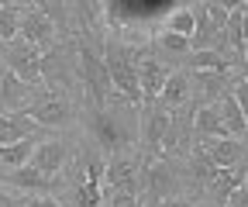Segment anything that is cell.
Returning a JSON list of instances; mask_svg holds the SVG:
<instances>
[{
  "instance_id": "7402d4cb",
  "label": "cell",
  "mask_w": 248,
  "mask_h": 207,
  "mask_svg": "<svg viewBox=\"0 0 248 207\" xmlns=\"http://www.w3.org/2000/svg\"><path fill=\"white\" fill-rule=\"evenodd\" d=\"M190 69L193 73H228L231 59H224L221 52H190Z\"/></svg>"
},
{
  "instance_id": "4316f807",
  "label": "cell",
  "mask_w": 248,
  "mask_h": 207,
  "mask_svg": "<svg viewBox=\"0 0 248 207\" xmlns=\"http://www.w3.org/2000/svg\"><path fill=\"white\" fill-rule=\"evenodd\" d=\"M110 207H141V200H138V193L114 190V193H110Z\"/></svg>"
},
{
  "instance_id": "6da1fadb",
  "label": "cell",
  "mask_w": 248,
  "mask_h": 207,
  "mask_svg": "<svg viewBox=\"0 0 248 207\" xmlns=\"http://www.w3.org/2000/svg\"><path fill=\"white\" fill-rule=\"evenodd\" d=\"M104 59V66H107V76H110V86L128 100V104H141V90H138V73H135V63H131V55L128 48H121V45H107V52L100 55Z\"/></svg>"
},
{
  "instance_id": "8fae6325",
  "label": "cell",
  "mask_w": 248,
  "mask_h": 207,
  "mask_svg": "<svg viewBox=\"0 0 248 207\" xmlns=\"http://www.w3.org/2000/svg\"><path fill=\"white\" fill-rule=\"evenodd\" d=\"M107 187L124 190V193H138V162L135 159H114L107 166Z\"/></svg>"
},
{
  "instance_id": "5bb4252c",
  "label": "cell",
  "mask_w": 248,
  "mask_h": 207,
  "mask_svg": "<svg viewBox=\"0 0 248 207\" xmlns=\"http://www.w3.org/2000/svg\"><path fill=\"white\" fill-rule=\"evenodd\" d=\"M104 162L100 159H90V169H86V180H79L76 183V190H79V204L83 207H97L100 204V197H104Z\"/></svg>"
},
{
  "instance_id": "d6986e66",
  "label": "cell",
  "mask_w": 248,
  "mask_h": 207,
  "mask_svg": "<svg viewBox=\"0 0 248 207\" xmlns=\"http://www.w3.org/2000/svg\"><path fill=\"white\" fill-rule=\"evenodd\" d=\"M217 111H221V125L228 128V135H231V138H238V135H245V131H248V117H245V111L234 104V97H231V94H224V100H221V107H217Z\"/></svg>"
},
{
  "instance_id": "83f0119b",
  "label": "cell",
  "mask_w": 248,
  "mask_h": 207,
  "mask_svg": "<svg viewBox=\"0 0 248 207\" xmlns=\"http://www.w3.org/2000/svg\"><path fill=\"white\" fill-rule=\"evenodd\" d=\"M152 207H193V204H190V200H172V197H169V200H155Z\"/></svg>"
},
{
  "instance_id": "f1b7e54d",
  "label": "cell",
  "mask_w": 248,
  "mask_h": 207,
  "mask_svg": "<svg viewBox=\"0 0 248 207\" xmlns=\"http://www.w3.org/2000/svg\"><path fill=\"white\" fill-rule=\"evenodd\" d=\"M31 207H62V204L52 200V197H38V200H31Z\"/></svg>"
},
{
  "instance_id": "3957f363",
  "label": "cell",
  "mask_w": 248,
  "mask_h": 207,
  "mask_svg": "<svg viewBox=\"0 0 248 207\" xmlns=\"http://www.w3.org/2000/svg\"><path fill=\"white\" fill-rule=\"evenodd\" d=\"M79 73H83V83H86V90L93 97V104L97 107H107V94H110V76H107V66H104V59L93 52L90 45L79 48Z\"/></svg>"
},
{
  "instance_id": "8992f818",
  "label": "cell",
  "mask_w": 248,
  "mask_h": 207,
  "mask_svg": "<svg viewBox=\"0 0 248 207\" xmlns=\"http://www.w3.org/2000/svg\"><path fill=\"white\" fill-rule=\"evenodd\" d=\"M238 187H245V166H241V162H238V166H228V169H214L210 183H207V190H210V197H214L217 207H224V200H228Z\"/></svg>"
},
{
  "instance_id": "f546056e",
  "label": "cell",
  "mask_w": 248,
  "mask_h": 207,
  "mask_svg": "<svg viewBox=\"0 0 248 207\" xmlns=\"http://www.w3.org/2000/svg\"><path fill=\"white\" fill-rule=\"evenodd\" d=\"M0 207H14V200H11V197H7L4 190H0Z\"/></svg>"
},
{
  "instance_id": "44dd1931",
  "label": "cell",
  "mask_w": 248,
  "mask_h": 207,
  "mask_svg": "<svg viewBox=\"0 0 248 207\" xmlns=\"http://www.w3.org/2000/svg\"><path fill=\"white\" fill-rule=\"evenodd\" d=\"M4 176H7V183L24 187V190H52V176H45V173H38V169H31V166L11 169V173H4Z\"/></svg>"
},
{
  "instance_id": "9c48e42d",
  "label": "cell",
  "mask_w": 248,
  "mask_h": 207,
  "mask_svg": "<svg viewBox=\"0 0 248 207\" xmlns=\"http://www.w3.org/2000/svg\"><path fill=\"white\" fill-rule=\"evenodd\" d=\"M62 162H66V145H62V142H42V145H35L28 166L45 173V176H55L62 169Z\"/></svg>"
},
{
  "instance_id": "2e32d148",
  "label": "cell",
  "mask_w": 248,
  "mask_h": 207,
  "mask_svg": "<svg viewBox=\"0 0 248 207\" xmlns=\"http://www.w3.org/2000/svg\"><path fill=\"white\" fill-rule=\"evenodd\" d=\"M159 100H162V107H183L190 100V80H186V73H169L166 76Z\"/></svg>"
},
{
  "instance_id": "277c9868",
  "label": "cell",
  "mask_w": 248,
  "mask_h": 207,
  "mask_svg": "<svg viewBox=\"0 0 248 207\" xmlns=\"http://www.w3.org/2000/svg\"><path fill=\"white\" fill-rule=\"evenodd\" d=\"M90 125H93V135H97V142L104 149H121V145H128V138H131L128 117H121L114 107H100Z\"/></svg>"
},
{
  "instance_id": "52a82bcc",
  "label": "cell",
  "mask_w": 248,
  "mask_h": 207,
  "mask_svg": "<svg viewBox=\"0 0 248 207\" xmlns=\"http://www.w3.org/2000/svg\"><path fill=\"white\" fill-rule=\"evenodd\" d=\"M17 35H24V42L28 45H45V42H52V35H55V24H52V17L38 7V11H28L24 14V21L17 24Z\"/></svg>"
},
{
  "instance_id": "ac0fdd59",
  "label": "cell",
  "mask_w": 248,
  "mask_h": 207,
  "mask_svg": "<svg viewBox=\"0 0 248 207\" xmlns=\"http://www.w3.org/2000/svg\"><path fill=\"white\" fill-rule=\"evenodd\" d=\"M35 138H24V142H14V145H0V166L4 169H21L31 162V152H35Z\"/></svg>"
},
{
  "instance_id": "603a6c76",
  "label": "cell",
  "mask_w": 248,
  "mask_h": 207,
  "mask_svg": "<svg viewBox=\"0 0 248 207\" xmlns=\"http://www.w3.org/2000/svg\"><path fill=\"white\" fill-rule=\"evenodd\" d=\"M17 24H21L17 4H0V45L14 42V35H17Z\"/></svg>"
},
{
  "instance_id": "30bf717a",
  "label": "cell",
  "mask_w": 248,
  "mask_h": 207,
  "mask_svg": "<svg viewBox=\"0 0 248 207\" xmlns=\"http://www.w3.org/2000/svg\"><path fill=\"white\" fill-rule=\"evenodd\" d=\"M138 90H141V100H159V94H162V83H166V73H162V66L155 63L152 55H145L141 63H138Z\"/></svg>"
},
{
  "instance_id": "484cf974",
  "label": "cell",
  "mask_w": 248,
  "mask_h": 207,
  "mask_svg": "<svg viewBox=\"0 0 248 207\" xmlns=\"http://www.w3.org/2000/svg\"><path fill=\"white\" fill-rule=\"evenodd\" d=\"M159 45H162L166 52H190V38H179V35H172V32L159 35Z\"/></svg>"
},
{
  "instance_id": "9a60e30c",
  "label": "cell",
  "mask_w": 248,
  "mask_h": 207,
  "mask_svg": "<svg viewBox=\"0 0 248 207\" xmlns=\"http://www.w3.org/2000/svg\"><path fill=\"white\" fill-rule=\"evenodd\" d=\"M245 21H248V4H231L228 11V21H224V42L234 48V52H245Z\"/></svg>"
},
{
  "instance_id": "7a4b0ae2",
  "label": "cell",
  "mask_w": 248,
  "mask_h": 207,
  "mask_svg": "<svg viewBox=\"0 0 248 207\" xmlns=\"http://www.w3.org/2000/svg\"><path fill=\"white\" fill-rule=\"evenodd\" d=\"M4 63L11 66V76L21 80L24 86L42 80V52H38L35 45H28L24 38L7 42V48H4Z\"/></svg>"
},
{
  "instance_id": "4fadbf2b",
  "label": "cell",
  "mask_w": 248,
  "mask_h": 207,
  "mask_svg": "<svg viewBox=\"0 0 248 207\" xmlns=\"http://www.w3.org/2000/svg\"><path fill=\"white\" fill-rule=\"evenodd\" d=\"M172 138V114L162 111V107H152L145 114V142L152 145V149H159L162 142Z\"/></svg>"
},
{
  "instance_id": "7c38bea8",
  "label": "cell",
  "mask_w": 248,
  "mask_h": 207,
  "mask_svg": "<svg viewBox=\"0 0 248 207\" xmlns=\"http://www.w3.org/2000/svg\"><path fill=\"white\" fill-rule=\"evenodd\" d=\"M24 114L35 125H66L69 121V104L62 97H48V100H42L35 107H24Z\"/></svg>"
},
{
  "instance_id": "cb8c5ba5",
  "label": "cell",
  "mask_w": 248,
  "mask_h": 207,
  "mask_svg": "<svg viewBox=\"0 0 248 207\" xmlns=\"http://www.w3.org/2000/svg\"><path fill=\"white\" fill-rule=\"evenodd\" d=\"M169 32L179 35V38H190L193 35V14H190V7H179V11L169 14Z\"/></svg>"
},
{
  "instance_id": "ba28073f",
  "label": "cell",
  "mask_w": 248,
  "mask_h": 207,
  "mask_svg": "<svg viewBox=\"0 0 248 207\" xmlns=\"http://www.w3.org/2000/svg\"><path fill=\"white\" fill-rule=\"evenodd\" d=\"M38 131V125L31 121L24 111H7L0 114V145H14V142H24Z\"/></svg>"
},
{
  "instance_id": "e0dca14e",
  "label": "cell",
  "mask_w": 248,
  "mask_h": 207,
  "mask_svg": "<svg viewBox=\"0 0 248 207\" xmlns=\"http://www.w3.org/2000/svg\"><path fill=\"white\" fill-rule=\"evenodd\" d=\"M145 176H148V190H152L155 200H169V197H172V190H176V176L169 173L166 162H152Z\"/></svg>"
},
{
  "instance_id": "5b68a950",
  "label": "cell",
  "mask_w": 248,
  "mask_h": 207,
  "mask_svg": "<svg viewBox=\"0 0 248 207\" xmlns=\"http://www.w3.org/2000/svg\"><path fill=\"white\" fill-rule=\"evenodd\" d=\"M197 152L214 166V169H228V166H238L245 159V145L238 138H210L203 145H197Z\"/></svg>"
},
{
  "instance_id": "d4e9b609",
  "label": "cell",
  "mask_w": 248,
  "mask_h": 207,
  "mask_svg": "<svg viewBox=\"0 0 248 207\" xmlns=\"http://www.w3.org/2000/svg\"><path fill=\"white\" fill-rule=\"evenodd\" d=\"M24 94H28L24 83L7 73V76H4V100H7V104H24Z\"/></svg>"
},
{
  "instance_id": "ffe728a7",
  "label": "cell",
  "mask_w": 248,
  "mask_h": 207,
  "mask_svg": "<svg viewBox=\"0 0 248 207\" xmlns=\"http://www.w3.org/2000/svg\"><path fill=\"white\" fill-rule=\"evenodd\" d=\"M193 128H197L200 135H207V138H231V135H228V128L221 125V111H217V104H210V107L197 111Z\"/></svg>"
}]
</instances>
